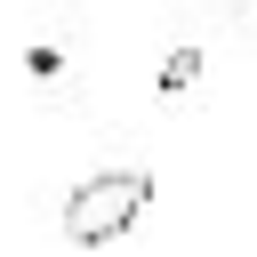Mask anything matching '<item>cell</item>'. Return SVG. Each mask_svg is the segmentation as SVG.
Listing matches in <instances>:
<instances>
[{
  "label": "cell",
  "instance_id": "cell-1",
  "mask_svg": "<svg viewBox=\"0 0 257 257\" xmlns=\"http://www.w3.org/2000/svg\"><path fill=\"white\" fill-rule=\"evenodd\" d=\"M145 201H153V177H145V169H104V177H80V185L64 193V241L96 249V241L128 233V225L145 217Z\"/></svg>",
  "mask_w": 257,
  "mask_h": 257
},
{
  "label": "cell",
  "instance_id": "cell-2",
  "mask_svg": "<svg viewBox=\"0 0 257 257\" xmlns=\"http://www.w3.org/2000/svg\"><path fill=\"white\" fill-rule=\"evenodd\" d=\"M193 80H201V56H193V48H177V56L161 64V96H185Z\"/></svg>",
  "mask_w": 257,
  "mask_h": 257
},
{
  "label": "cell",
  "instance_id": "cell-3",
  "mask_svg": "<svg viewBox=\"0 0 257 257\" xmlns=\"http://www.w3.org/2000/svg\"><path fill=\"white\" fill-rule=\"evenodd\" d=\"M249 8H257V0H249Z\"/></svg>",
  "mask_w": 257,
  "mask_h": 257
}]
</instances>
